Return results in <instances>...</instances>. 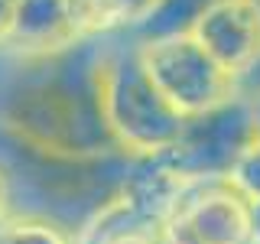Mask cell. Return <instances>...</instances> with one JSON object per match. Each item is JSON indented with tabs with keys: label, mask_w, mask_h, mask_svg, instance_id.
I'll use <instances>...</instances> for the list:
<instances>
[{
	"label": "cell",
	"mask_w": 260,
	"mask_h": 244,
	"mask_svg": "<svg viewBox=\"0 0 260 244\" xmlns=\"http://www.w3.org/2000/svg\"><path fill=\"white\" fill-rule=\"evenodd\" d=\"M101 39L46 59H10L0 52V137L59 160L124 157L98 101Z\"/></svg>",
	"instance_id": "obj_1"
},
{
	"label": "cell",
	"mask_w": 260,
	"mask_h": 244,
	"mask_svg": "<svg viewBox=\"0 0 260 244\" xmlns=\"http://www.w3.org/2000/svg\"><path fill=\"white\" fill-rule=\"evenodd\" d=\"M98 101H101L104 124H108L117 153L130 160L162 157L185 127V120L153 88L140 55H137L134 36L127 33H111L101 39Z\"/></svg>",
	"instance_id": "obj_2"
},
{
	"label": "cell",
	"mask_w": 260,
	"mask_h": 244,
	"mask_svg": "<svg viewBox=\"0 0 260 244\" xmlns=\"http://www.w3.org/2000/svg\"><path fill=\"white\" fill-rule=\"evenodd\" d=\"M134 43L153 88L182 120L218 111L241 95L238 81L189 33H169V36L134 39Z\"/></svg>",
	"instance_id": "obj_3"
},
{
	"label": "cell",
	"mask_w": 260,
	"mask_h": 244,
	"mask_svg": "<svg viewBox=\"0 0 260 244\" xmlns=\"http://www.w3.org/2000/svg\"><path fill=\"white\" fill-rule=\"evenodd\" d=\"M250 137H254L250 101L238 95L224 108L185 120L179 140L162 157L192 182H224L234 157L244 150Z\"/></svg>",
	"instance_id": "obj_4"
},
{
	"label": "cell",
	"mask_w": 260,
	"mask_h": 244,
	"mask_svg": "<svg viewBox=\"0 0 260 244\" xmlns=\"http://www.w3.org/2000/svg\"><path fill=\"white\" fill-rule=\"evenodd\" d=\"M166 238L173 244H250L247 199L228 182H202L169 218Z\"/></svg>",
	"instance_id": "obj_5"
},
{
	"label": "cell",
	"mask_w": 260,
	"mask_h": 244,
	"mask_svg": "<svg viewBox=\"0 0 260 244\" xmlns=\"http://www.w3.org/2000/svg\"><path fill=\"white\" fill-rule=\"evenodd\" d=\"M189 36L241 81L260 62V0H215L189 26Z\"/></svg>",
	"instance_id": "obj_6"
},
{
	"label": "cell",
	"mask_w": 260,
	"mask_h": 244,
	"mask_svg": "<svg viewBox=\"0 0 260 244\" xmlns=\"http://www.w3.org/2000/svg\"><path fill=\"white\" fill-rule=\"evenodd\" d=\"M78 0H20L0 52L10 59H46L88 43Z\"/></svg>",
	"instance_id": "obj_7"
},
{
	"label": "cell",
	"mask_w": 260,
	"mask_h": 244,
	"mask_svg": "<svg viewBox=\"0 0 260 244\" xmlns=\"http://www.w3.org/2000/svg\"><path fill=\"white\" fill-rule=\"evenodd\" d=\"M202 182H192L182 176L166 157H150V160H130L127 173L120 179V199L130 202L143 218L156 222L159 228L169 225V218L179 211L189 192Z\"/></svg>",
	"instance_id": "obj_8"
},
{
	"label": "cell",
	"mask_w": 260,
	"mask_h": 244,
	"mask_svg": "<svg viewBox=\"0 0 260 244\" xmlns=\"http://www.w3.org/2000/svg\"><path fill=\"white\" fill-rule=\"evenodd\" d=\"M215 0H162L159 10L134 33V39H153V36H169V33H189V26L205 13Z\"/></svg>",
	"instance_id": "obj_9"
},
{
	"label": "cell",
	"mask_w": 260,
	"mask_h": 244,
	"mask_svg": "<svg viewBox=\"0 0 260 244\" xmlns=\"http://www.w3.org/2000/svg\"><path fill=\"white\" fill-rule=\"evenodd\" d=\"M0 244H72V234L46 218L10 215L0 222Z\"/></svg>",
	"instance_id": "obj_10"
},
{
	"label": "cell",
	"mask_w": 260,
	"mask_h": 244,
	"mask_svg": "<svg viewBox=\"0 0 260 244\" xmlns=\"http://www.w3.org/2000/svg\"><path fill=\"white\" fill-rule=\"evenodd\" d=\"M224 182L231 186L241 199H247V202L260 199V134L250 137V140L244 143V150L234 157L231 169H228V176H224Z\"/></svg>",
	"instance_id": "obj_11"
},
{
	"label": "cell",
	"mask_w": 260,
	"mask_h": 244,
	"mask_svg": "<svg viewBox=\"0 0 260 244\" xmlns=\"http://www.w3.org/2000/svg\"><path fill=\"white\" fill-rule=\"evenodd\" d=\"M159 4L162 0H101L111 33H127V36H134L159 10Z\"/></svg>",
	"instance_id": "obj_12"
},
{
	"label": "cell",
	"mask_w": 260,
	"mask_h": 244,
	"mask_svg": "<svg viewBox=\"0 0 260 244\" xmlns=\"http://www.w3.org/2000/svg\"><path fill=\"white\" fill-rule=\"evenodd\" d=\"M16 4H20V0H0V46H4L7 33H10V26H13Z\"/></svg>",
	"instance_id": "obj_13"
},
{
	"label": "cell",
	"mask_w": 260,
	"mask_h": 244,
	"mask_svg": "<svg viewBox=\"0 0 260 244\" xmlns=\"http://www.w3.org/2000/svg\"><path fill=\"white\" fill-rule=\"evenodd\" d=\"M238 92H241L244 98H250V95H257V92H260V62L254 65V72H247V75L238 81Z\"/></svg>",
	"instance_id": "obj_14"
},
{
	"label": "cell",
	"mask_w": 260,
	"mask_h": 244,
	"mask_svg": "<svg viewBox=\"0 0 260 244\" xmlns=\"http://www.w3.org/2000/svg\"><path fill=\"white\" fill-rule=\"evenodd\" d=\"M247 215H250V244H260V199L247 202Z\"/></svg>",
	"instance_id": "obj_15"
},
{
	"label": "cell",
	"mask_w": 260,
	"mask_h": 244,
	"mask_svg": "<svg viewBox=\"0 0 260 244\" xmlns=\"http://www.w3.org/2000/svg\"><path fill=\"white\" fill-rule=\"evenodd\" d=\"M250 101V120H254V134H260V92L247 98Z\"/></svg>",
	"instance_id": "obj_16"
},
{
	"label": "cell",
	"mask_w": 260,
	"mask_h": 244,
	"mask_svg": "<svg viewBox=\"0 0 260 244\" xmlns=\"http://www.w3.org/2000/svg\"><path fill=\"white\" fill-rule=\"evenodd\" d=\"M10 218V208H7V195H4V186H0V222Z\"/></svg>",
	"instance_id": "obj_17"
}]
</instances>
